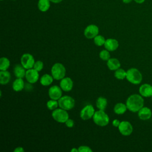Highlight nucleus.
Here are the masks:
<instances>
[{"label":"nucleus","instance_id":"nucleus-1","mask_svg":"<svg viewBox=\"0 0 152 152\" xmlns=\"http://www.w3.org/2000/svg\"><path fill=\"white\" fill-rule=\"evenodd\" d=\"M144 100L142 96L134 94L129 96L126 101L127 109L132 112H138L144 106Z\"/></svg>","mask_w":152,"mask_h":152},{"label":"nucleus","instance_id":"nucleus-2","mask_svg":"<svg viewBox=\"0 0 152 152\" xmlns=\"http://www.w3.org/2000/svg\"><path fill=\"white\" fill-rule=\"evenodd\" d=\"M126 78L133 84H139L142 81V75L138 69L131 68L126 71Z\"/></svg>","mask_w":152,"mask_h":152},{"label":"nucleus","instance_id":"nucleus-3","mask_svg":"<svg viewBox=\"0 0 152 152\" xmlns=\"http://www.w3.org/2000/svg\"><path fill=\"white\" fill-rule=\"evenodd\" d=\"M93 120L96 125L100 126H104L109 124V117L104 110H99L95 112L93 116Z\"/></svg>","mask_w":152,"mask_h":152},{"label":"nucleus","instance_id":"nucleus-4","mask_svg":"<svg viewBox=\"0 0 152 152\" xmlns=\"http://www.w3.org/2000/svg\"><path fill=\"white\" fill-rule=\"evenodd\" d=\"M51 74L55 80H60L65 77L66 69L62 64L56 63L51 68Z\"/></svg>","mask_w":152,"mask_h":152},{"label":"nucleus","instance_id":"nucleus-5","mask_svg":"<svg viewBox=\"0 0 152 152\" xmlns=\"http://www.w3.org/2000/svg\"><path fill=\"white\" fill-rule=\"evenodd\" d=\"M52 116L55 121L59 123H65L69 119V115L66 110L62 108L55 109L52 113Z\"/></svg>","mask_w":152,"mask_h":152},{"label":"nucleus","instance_id":"nucleus-6","mask_svg":"<svg viewBox=\"0 0 152 152\" xmlns=\"http://www.w3.org/2000/svg\"><path fill=\"white\" fill-rule=\"evenodd\" d=\"M58 104L61 108L66 110H69L74 107L75 100L71 96H64L58 100Z\"/></svg>","mask_w":152,"mask_h":152},{"label":"nucleus","instance_id":"nucleus-7","mask_svg":"<svg viewBox=\"0 0 152 152\" xmlns=\"http://www.w3.org/2000/svg\"><path fill=\"white\" fill-rule=\"evenodd\" d=\"M34 63V59L30 53H24L21 57V64L27 69L33 68Z\"/></svg>","mask_w":152,"mask_h":152},{"label":"nucleus","instance_id":"nucleus-8","mask_svg":"<svg viewBox=\"0 0 152 152\" xmlns=\"http://www.w3.org/2000/svg\"><path fill=\"white\" fill-rule=\"evenodd\" d=\"M118 129L120 133L124 136H128L131 135L133 131V127L131 124L126 121H124L121 122Z\"/></svg>","mask_w":152,"mask_h":152},{"label":"nucleus","instance_id":"nucleus-9","mask_svg":"<svg viewBox=\"0 0 152 152\" xmlns=\"http://www.w3.org/2000/svg\"><path fill=\"white\" fill-rule=\"evenodd\" d=\"M95 110L91 104H88L84 106L80 112V117L83 120H88L93 118Z\"/></svg>","mask_w":152,"mask_h":152},{"label":"nucleus","instance_id":"nucleus-10","mask_svg":"<svg viewBox=\"0 0 152 152\" xmlns=\"http://www.w3.org/2000/svg\"><path fill=\"white\" fill-rule=\"evenodd\" d=\"M99 28L94 24H90L87 26L84 31V34L85 37L88 39H94L99 33Z\"/></svg>","mask_w":152,"mask_h":152},{"label":"nucleus","instance_id":"nucleus-11","mask_svg":"<svg viewBox=\"0 0 152 152\" xmlns=\"http://www.w3.org/2000/svg\"><path fill=\"white\" fill-rule=\"evenodd\" d=\"M39 71H36L34 68H30L26 71L25 77L27 81L31 84H34L38 81L39 74Z\"/></svg>","mask_w":152,"mask_h":152},{"label":"nucleus","instance_id":"nucleus-12","mask_svg":"<svg viewBox=\"0 0 152 152\" xmlns=\"http://www.w3.org/2000/svg\"><path fill=\"white\" fill-rule=\"evenodd\" d=\"M48 94L51 99L59 100L62 97V88L57 86H53L49 88Z\"/></svg>","mask_w":152,"mask_h":152},{"label":"nucleus","instance_id":"nucleus-13","mask_svg":"<svg viewBox=\"0 0 152 152\" xmlns=\"http://www.w3.org/2000/svg\"><path fill=\"white\" fill-rule=\"evenodd\" d=\"M139 93L141 96L144 97H149L152 96V86L145 83L140 86L139 88Z\"/></svg>","mask_w":152,"mask_h":152},{"label":"nucleus","instance_id":"nucleus-14","mask_svg":"<svg viewBox=\"0 0 152 152\" xmlns=\"http://www.w3.org/2000/svg\"><path fill=\"white\" fill-rule=\"evenodd\" d=\"M60 87L65 91H69L72 89L73 81L69 77H64L61 80Z\"/></svg>","mask_w":152,"mask_h":152},{"label":"nucleus","instance_id":"nucleus-15","mask_svg":"<svg viewBox=\"0 0 152 152\" xmlns=\"http://www.w3.org/2000/svg\"><path fill=\"white\" fill-rule=\"evenodd\" d=\"M152 116V112L148 107H142L138 112V116L141 120L146 121L151 118Z\"/></svg>","mask_w":152,"mask_h":152},{"label":"nucleus","instance_id":"nucleus-16","mask_svg":"<svg viewBox=\"0 0 152 152\" xmlns=\"http://www.w3.org/2000/svg\"><path fill=\"white\" fill-rule=\"evenodd\" d=\"M104 48L109 51H114L116 50L119 46V43L115 39H107L104 44Z\"/></svg>","mask_w":152,"mask_h":152},{"label":"nucleus","instance_id":"nucleus-17","mask_svg":"<svg viewBox=\"0 0 152 152\" xmlns=\"http://www.w3.org/2000/svg\"><path fill=\"white\" fill-rule=\"evenodd\" d=\"M107 61V66L112 71H115L121 66V63L116 58H110Z\"/></svg>","mask_w":152,"mask_h":152},{"label":"nucleus","instance_id":"nucleus-18","mask_svg":"<svg viewBox=\"0 0 152 152\" xmlns=\"http://www.w3.org/2000/svg\"><path fill=\"white\" fill-rule=\"evenodd\" d=\"M23 65L21 64H17L14 68V73L17 78H23L26 75V71Z\"/></svg>","mask_w":152,"mask_h":152},{"label":"nucleus","instance_id":"nucleus-19","mask_svg":"<svg viewBox=\"0 0 152 152\" xmlns=\"http://www.w3.org/2000/svg\"><path fill=\"white\" fill-rule=\"evenodd\" d=\"M11 79V74L8 71H0V83L2 85H5L8 84Z\"/></svg>","mask_w":152,"mask_h":152},{"label":"nucleus","instance_id":"nucleus-20","mask_svg":"<svg viewBox=\"0 0 152 152\" xmlns=\"http://www.w3.org/2000/svg\"><path fill=\"white\" fill-rule=\"evenodd\" d=\"M12 89L15 91H21L24 87V81L21 78H17L12 83Z\"/></svg>","mask_w":152,"mask_h":152},{"label":"nucleus","instance_id":"nucleus-21","mask_svg":"<svg viewBox=\"0 0 152 152\" xmlns=\"http://www.w3.org/2000/svg\"><path fill=\"white\" fill-rule=\"evenodd\" d=\"M53 79L54 78H53L52 75L46 74L42 76V77L40 78V82L42 86H48L50 85L52 83Z\"/></svg>","mask_w":152,"mask_h":152},{"label":"nucleus","instance_id":"nucleus-22","mask_svg":"<svg viewBox=\"0 0 152 152\" xmlns=\"http://www.w3.org/2000/svg\"><path fill=\"white\" fill-rule=\"evenodd\" d=\"M127 107L126 104L122 103H116L113 108L114 112L118 115H122L124 114L127 110Z\"/></svg>","mask_w":152,"mask_h":152},{"label":"nucleus","instance_id":"nucleus-23","mask_svg":"<svg viewBox=\"0 0 152 152\" xmlns=\"http://www.w3.org/2000/svg\"><path fill=\"white\" fill-rule=\"evenodd\" d=\"M107 104V99L103 97H99L96 101V107L101 110H104Z\"/></svg>","mask_w":152,"mask_h":152},{"label":"nucleus","instance_id":"nucleus-24","mask_svg":"<svg viewBox=\"0 0 152 152\" xmlns=\"http://www.w3.org/2000/svg\"><path fill=\"white\" fill-rule=\"evenodd\" d=\"M38 8L42 12L47 11L50 8L49 0H39L38 2Z\"/></svg>","mask_w":152,"mask_h":152},{"label":"nucleus","instance_id":"nucleus-25","mask_svg":"<svg viewBox=\"0 0 152 152\" xmlns=\"http://www.w3.org/2000/svg\"><path fill=\"white\" fill-rule=\"evenodd\" d=\"M10 65V60L6 57H2L0 59V69L2 71L7 70Z\"/></svg>","mask_w":152,"mask_h":152},{"label":"nucleus","instance_id":"nucleus-26","mask_svg":"<svg viewBox=\"0 0 152 152\" xmlns=\"http://www.w3.org/2000/svg\"><path fill=\"white\" fill-rule=\"evenodd\" d=\"M114 75L115 78L118 80H124L126 78V71H125L124 69L118 68V69L115 70Z\"/></svg>","mask_w":152,"mask_h":152},{"label":"nucleus","instance_id":"nucleus-27","mask_svg":"<svg viewBox=\"0 0 152 152\" xmlns=\"http://www.w3.org/2000/svg\"><path fill=\"white\" fill-rule=\"evenodd\" d=\"M105 39L102 35H97L96 37H94V43L96 45L98 46H101L104 45L105 43Z\"/></svg>","mask_w":152,"mask_h":152},{"label":"nucleus","instance_id":"nucleus-28","mask_svg":"<svg viewBox=\"0 0 152 152\" xmlns=\"http://www.w3.org/2000/svg\"><path fill=\"white\" fill-rule=\"evenodd\" d=\"M46 106L49 110H53L58 107V106H59V104H58V102H57L56 100L51 99L47 102Z\"/></svg>","mask_w":152,"mask_h":152},{"label":"nucleus","instance_id":"nucleus-29","mask_svg":"<svg viewBox=\"0 0 152 152\" xmlns=\"http://www.w3.org/2000/svg\"><path fill=\"white\" fill-rule=\"evenodd\" d=\"M99 57L103 61H107L110 59V55L109 51L107 50H102L99 53Z\"/></svg>","mask_w":152,"mask_h":152},{"label":"nucleus","instance_id":"nucleus-30","mask_svg":"<svg viewBox=\"0 0 152 152\" xmlns=\"http://www.w3.org/2000/svg\"><path fill=\"white\" fill-rule=\"evenodd\" d=\"M43 63L42 61H37L35 62L33 66V68L34 69H36L37 71H40L43 69Z\"/></svg>","mask_w":152,"mask_h":152},{"label":"nucleus","instance_id":"nucleus-31","mask_svg":"<svg viewBox=\"0 0 152 152\" xmlns=\"http://www.w3.org/2000/svg\"><path fill=\"white\" fill-rule=\"evenodd\" d=\"M79 152H92L93 150L90 148V147L86 145H81L78 147Z\"/></svg>","mask_w":152,"mask_h":152},{"label":"nucleus","instance_id":"nucleus-32","mask_svg":"<svg viewBox=\"0 0 152 152\" xmlns=\"http://www.w3.org/2000/svg\"><path fill=\"white\" fill-rule=\"evenodd\" d=\"M65 125L66 126H68V128H72L73 127L74 125V122L72 119H68L66 122H65Z\"/></svg>","mask_w":152,"mask_h":152},{"label":"nucleus","instance_id":"nucleus-33","mask_svg":"<svg viewBox=\"0 0 152 152\" xmlns=\"http://www.w3.org/2000/svg\"><path fill=\"white\" fill-rule=\"evenodd\" d=\"M121 122L118 119H115L112 121V125L115 127H118Z\"/></svg>","mask_w":152,"mask_h":152},{"label":"nucleus","instance_id":"nucleus-34","mask_svg":"<svg viewBox=\"0 0 152 152\" xmlns=\"http://www.w3.org/2000/svg\"><path fill=\"white\" fill-rule=\"evenodd\" d=\"M14 151H15V152H23V151H24V148H23V147H17V148L14 150Z\"/></svg>","mask_w":152,"mask_h":152},{"label":"nucleus","instance_id":"nucleus-35","mask_svg":"<svg viewBox=\"0 0 152 152\" xmlns=\"http://www.w3.org/2000/svg\"><path fill=\"white\" fill-rule=\"evenodd\" d=\"M49 1L52 2H53V3H55V4H57V3L61 2L62 0H49Z\"/></svg>","mask_w":152,"mask_h":152},{"label":"nucleus","instance_id":"nucleus-36","mask_svg":"<svg viewBox=\"0 0 152 152\" xmlns=\"http://www.w3.org/2000/svg\"><path fill=\"white\" fill-rule=\"evenodd\" d=\"M134 1L137 4H142L145 1V0H134Z\"/></svg>","mask_w":152,"mask_h":152},{"label":"nucleus","instance_id":"nucleus-37","mask_svg":"<svg viewBox=\"0 0 152 152\" xmlns=\"http://www.w3.org/2000/svg\"><path fill=\"white\" fill-rule=\"evenodd\" d=\"M132 0H122L123 2L125 3V4H128V3H130Z\"/></svg>","mask_w":152,"mask_h":152},{"label":"nucleus","instance_id":"nucleus-38","mask_svg":"<svg viewBox=\"0 0 152 152\" xmlns=\"http://www.w3.org/2000/svg\"><path fill=\"white\" fill-rule=\"evenodd\" d=\"M71 152H74V151H75V152H79V151H78V149H76L75 148H73L72 149H71Z\"/></svg>","mask_w":152,"mask_h":152},{"label":"nucleus","instance_id":"nucleus-39","mask_svg":"<svg viewBox=\"0 0 152 152\" xmlns=\"http://www.w3.org/2000/svg\"><path fill=\"white\" fill-rule=\"evenodd\" d=\"M151 99H152V96H151Z\"/></svg>","mask_w":152,"mask_h":152},{"label":"nucleus","instance_id":"nucleus-40","mask_svg":"<svg viewBox=\"0 0 152 152\" xmlns=\"http://www.w3.org/2000/svg\"><path fill=\"white\" fill-rule=\"evenodd\" d=\"M1 1H3V0H1Z\"/></svg>","mask_w":152,"mask_h":152}]
</instances>
